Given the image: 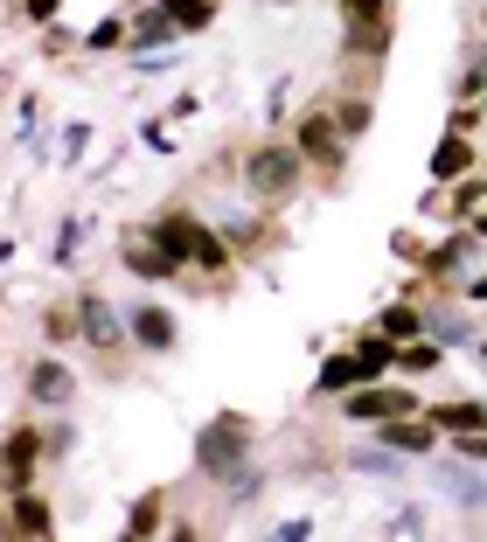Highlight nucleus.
I'll return each instance as SVG.
<instances>
[{"label":"nucleus","instance_id":"10","mask_svg":"<svg viewBox=\"0 0 487 542\" xmlns=\"http://www.w3.org/2000/svg\"><path fill=\"white\" fill-rule=\"evenodd\" d=\"M14 529L21 536H49V508L42 501H14Z\"/></svg>","mask_w":487,"mask_h":542},{"label":"nucleus","instance_id":"13","mask_svg":"<svg viewBox=\"0 0 487 542\" xmlns=\"http://www.w3.org/2000/svg\"><path fill=\"white\" fill-rule=\"evenodd\" d=\"M167 14H174L181 28H202V21H209L216 7H209V0H167Z\"/></svg>","mask_w":487,"mask_h":542},{"label":"nucleus","instance_id":"7","mask_svg":"<svg viewBox=\"0 0 487 542\" xmlns=\"http://www.w3.org/2000/svg\"><path fill=\"white\" fill-rule=\"evenodd\" d=\"M35 397H42V404H63V397H70V369L42 362V369H35Z\"/></svg>","mask_w":487,"mask_h":542},{"label":"nucleus","instance_id":"8","mask_svg":"<svg viewBox=\"0 0 487 542\" xmlns=\"http://www.w3.org/2000/svg\"><path fill=\"white\" fill-rule=\"evenodd\" d=\"M28 466H35V431H14V445H7V480L21 487V480H28Z\"/></svg>","mask_w":487,"mask_h":542},{"label":"nucleus","instance_id":"14","mask_svg":"<svg viewBox=\"0 0 487 542\" xmlns=\"http://www.w3.org/2000/svg\"><path fill=\"white\" fill-rule=\"evenodd\" d=\"M383 334H390V341L418 334V313H411V306H390V313H383Z\"/></svg>","mask_w":487,"mask_h":542},{"label":"nucleus","instance_id":"2","mask_svg":"<svg viewBox=\"0 0 487 542\" xmlns=\"http://www.w3.org/2000/svg\"><path fill=\"white\" fill-rule=\"evenodd\" d=\"M390 355H397L390 341H369L362 355H341V362H327V369H321V390H355V383H362V376H376Z\"/></svg>","mask_w":487,"mask_h":542},{"label":"nucleus","instance_id":"6","mask_svg":"<svg viewBox=\"0 0 487 542\" xmlns=\"http://www.w3.org/2000/svg\"><path fill=\"white\" fill-rule=\"evenodd\" d=\"M467 160H474V153H467V139H446V146L432 153V174H439V181H453V174H467Z\"/></svg>","mask_w":487,"mask_h":542},{"label":"nucleus","instance_id":"11","mask_svg":"<svg viewBox=\"0 0 487 542\" xmlns=\"http://www.w3.org/2000/svg\"><path fill=\"white\" fill-rule=\"evenodd\" d=\"M439 424H446V431H481L487 410L481 404H446V410H439Z\"/></svg>","mask_w":487,"mask_h":542},{"label":"nucleus","instance_id":"9","mask_svg":"<svg viewBox=\"0 0 487 542\" xmlns=\"http://www.w3.org/2000/svg\"><path fill=\"white\" fill-rule=\"evenodd\" d=\"M300 146H307L314 160H341V146H334V133H327V119H307V126H300Z\"/></svg>","mask_w":487,"mask_h":542},{"label":"nucleus","instance_id":"15","mask_svg":"<svg viewBox=\"0 0 487 542\" xmlns=\"http://www.w3.org/2000/svg\"><path fill=\"white\" fill-rule=\"evenodd\" d=\"M355 7V21H383V0H348Z\"/></svg>","mask_w":487,"mask_h":542},{"label":"nucleus","instance_id":"3","mask_svg":"<svg viewBox=\"0 0 487 542\" xmlns=\"http://www.w3.org/2000/svg\"><path fill=\"white\" fill-rule=\"evenodd\" d=\"M404 410H411L404 390H362V397L348 404V417H404Z\"/></svg>","mask_w":487,"mask_h":542},{"label":"nucleus","instance_id":"17","mask_svg":"<svg viewBox=\"0 0 487 542\" xmlns=\"http://www.w3.org/2000/svg\"><path fill=\"white\" fill-rule=\"evenodd\" d=\"M481 230H487V216H481Z\"/></svg>","mask_w":487,"mask_h":542},{"label":"nucleus","instance_id":"16","mask_svg":"<svg viewBox=\"0 0 487 542\" xmlns=\"http://www.w3.org/2000/svg\"><path fill=\"white\" fill-rule=\"evenodd\" d=\"M28 14H35V21H49V14H56V0H28Z\"/></svg>","mask_w":487,"mask_h":542},{"label":"nucleus","instance_id":"4","mask_svg":"<svg viewBox=\"0 0 487 542\" xmlns=\"http://www.w3.org/2000/svg\"><path fill=\"white\" fill-rule=\"evenodd\" d=\"M84 327H91V341H98V348H119V320H112V306H105L98 292L84 299Z\"/></svg>","mask_w":487,"mask_h":542},{"label":"nucleus","instance_id":"12","mask_svg":"<svg viewBox=\"0 0 487 542\" xmlns=\"http://www.w3.org/2000/svg\"><path fill=\"white\" fill-rule=\"evenodd\" d=\"M390 445H404V452H425V445H432V431H425V424H397V417H390Z\"/></svg>","mask_w":487,"mask_h":542},{"label":"nucleus","instance_id":"5","mask_svg":"<svg viewBox=\"0 0 487 542\" xmlns=\"http://www.w3.org/2000/svg\"><path fill=\"white\" fill-rule=\"evenodd\" d=\"M133 334H140L147 348H174V320H167L161 306H147V313H133Z\"/></svg>","mask_w":487,"mask_h":542},{"label":"nucleus","instance_id":"1","mask_svg":"<svg viewBox=\"0 0 487 542\" xmlns=\"http://www.w3.org/2000/svg\"><path fill=\"white\" fill-rule=\"evenodd\" d=\"M293 174H300V153H293V146H258V153H251V167H244V181H251L258 195L293 188Z\"/></svg>","mask_w":487,"mask_h":542}]
</instances>
